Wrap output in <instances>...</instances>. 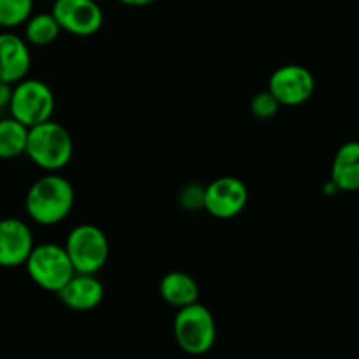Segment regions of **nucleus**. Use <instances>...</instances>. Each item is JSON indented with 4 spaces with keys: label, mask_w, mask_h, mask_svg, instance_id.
<instances>
[{
    "label": "nucleus",
    "mask_w": 359,
    "mask_h": 359,
    "mask_svg": "<svg viewBox=\"0 0 359 359\" xmlns=\"http://www.w3.org/2000/svg\"><path fill=\"white\" fill-rule=\"evenodd\" d=\"M203 191L205 188H200L198 184H189L181 191V203L186 209H203Z\"/></svg>",
    "instance_id": "6ab92c4d"
},
{
    "label": "nucleus",
    "mask_w": 359,
    "mask_h": 359,
    "mask_svg": "<svg viewBox=\"0 0 359 359\" xmlns=\"http://www.w3.org/2000/svg\"><path fill=\"white\" fill-rule=\"evenodd\" d=\"M28 139V126L13 116L0 118V160H13L25 154Z\"/></svg>",
    "instance_id": "2eb2a0df"
},
{
    "label": "nucleus",
    "mask_w": 359,
    "mask_h": 359,
    "mask_svg": "<svg viewBox=\"0 0 359 359\" xmlns=\"http://www.w3.org/2000/svg\"><path fill=\"white\" fill-rule=\"evenodd\" d=\"M172 332L179 349L189 356L207 354L217 339V326L212 312L198 302L177 309Z\"/></svg>",
    "instance_id": "7ed1b4c3"
},
{
    "label": "nucleus",
    "mask_w": 359,
    "mask_h": 359,
    "mask_svg": "<svg viewBox=\"0 0 359 359\" xmlns=\"http://www.w3.org/2000/svg\"><path fill=\"white\" fill-rule=\"evenodd\" d=\"M249 109H251L255 118L263 119V121H265V119H272L273 116L279 112L280 104L277 102V98L266 90V91H259V93H256L255 97H252Z\"/></svg>",
    "instance_id": "a211bd4d"
},
{
    "label": "nucleus",
    "mask_w": 359,
    "mask_h": 359,
    "mask_svg": "<svg viewBox=\"0 0 359 359\" xmlns=\"http://www.w3.org/2000/svg\"><path fill=\"white\" fill-rule=\"evenodd\" d=\"M34 235L30 226L18 217L0 219V266H23L34 249Z\"/></svg>",
    "instance_id": "9d476101"
},
{
    "label": "nucleus",
    "mask_w": 359,
    "mask_h": 359,
    "mask_svg": "<svg viewBox=\"0 0 359 359\" xmlns=\"http://www.w3.org/2000/svg\"><path fill=\"white\" fill-rule=\"evenodd\" d=\"M56 294L70 311L90 312L102 304L105 290L93 273H74Z\"/></svg>",
    "instance_id": "f8f14e48"
},
{
    "label": "nucleus",
    "mask_w": 359,
    "mask_h": 359,
    "mask_svg": "<svg viewBox=\"0 0 359 359\" xmlns=\"http://www.w3.org/2000/svg\"><path fill=\"white\" fill-rule=\"evenodd\" d=\"M332 179L339 191L356 193L359 191V142L342 144L337 149L332 163Z\"/></svg>",
    "instance_id": "ddd939ff"
},
{
    "label": "nucleus",
    "mask_w": 359,
    "mask_h": 359,
    "mask_svg": "<svg viewBox=\"0 0 359 359\" xmlns=\"http://www.w3.org/2000/svg\"><path fill=\"white\" fill-rule=\"evenodd\" d=\"M119 4H125V6L130 7H146L151 6V4L158 2V0H118Z\"/></svg>",
    "instance_id": "412c9836"
},
{
    "label": "nucleus",
    "mask_w": 359,
    "mask_h": 359,
    "mask_svg": "<svg viewBox=\"0 0 359 359\" xmlns=\"http://www.w3.org/2000/svg\"><path fill=\"white\" fill-rule=\"evenodd\" d=\"M158 290H160V297L163 298L165 304L174 309H182L186 305L195 304L200 298L198 283L193 279V276L181 272V270L165 273Z\"/></svg>",
    "instance_id": "4468645a"
},
{
    "label": "nucleus",
    "mask_w": 359,
    "mask_h": 359,
    "mask_svg": "<svg viewBox=\"0 0 359 359\" xmlns=\"http://www.w3.org/2000/svg\"><path fill=\"white\" fill-rule=\"evenodd\" d=\"M316 90V79L309 69L297 63L283 65L269 79V91L280 105L297 107L311 100Z\"/></svg>",
    "instance_id": "0eeeda50"
},
{
    "label": "nucleus",
    "mask_w": 359,
    "mask_h": 359,
    "mask_svg": "<svg viewBox=\"0 0 359 359\" xmlns=\"http://www.w3.org/2000/svg\"><path fill=\"white\" fill-rule=\"evenodd\" d=\"M325 193L326 195H337V193H339V188H337V184L332 179L328 181V184H325Z\"/></svg>",
    "instance_id": "4be33fe9"
},
{
    "label": "nucleus",
    "mask_w": 359,
    "mask_h": 359,
    "mask_svg": "<svg viewBox=\"0 0 359 359\" xmlns=\"http://www.w3.org/2000/svg\"><path fill=\"white\" fill-rule=\"evenodd\" d=\"M25 266L32 283L48 293H58L76 273L65 248L53 242L34 245Z\"/></svg>",
    "instance_id": "20e7f679"
},
{
    "label": "nucleus",
    "mask_w": 359,
    "mask_h": 359,
    "mask_svg": "<svg viewBox=\"0 0 359 359\" xmlns=\"http://www.w3.org/2000/svg\"><path fill=\"white\" fill-rule=\"evenodd\" d=\"M76 193L70 181L58 172H48L28 188L25 210L34 223L55 226L72 212Z\"/></svg>",
    "instance_id": "f257e3e1"
},
{
    "label": "nucleus",
    "mask_w": 359,
    "mask_h": 359,
    "mask_svg": "<svg viewBox=\"0 0 359 359\" xmlns=\"http://www.w3.org/2000/svg\"><path fill=\"white\" fill-rule=\"evenodd\" d=\"M58 21L51 13H39L25 21V41L32 46H49L60 37Z\"/></svg>",
    "instance_id": "dca6fc26"
},
{
    "label": "nucleus",
    "mask_w": 359,
    "mask_h": 359,
    "mask_svg": "<svg viewBox=\"0 0 359 359\" xmlns=\"http://www.w3.org/2000/svg\"><path fill=\"white\" fill-rule=\"evenodd\" d=\"M249 189L237 177H217L203 191V209L217 219L237 217L248 207Z\"/></svg>",
    "instance_id": "6e6552de"
},
{
    "label": "nucleus",
    "mask_w": 359,
    "mask_h": 359,
    "mask_svg": "<svg viewBox=\"0 0 359 359\" xmlns=\"http://www.w3.org/2000/svg\"><path fill=\"white\" fill-rule=\"evenodd\" d=\"M11 93H13V84L0 81V109L9 107Z\"/></svg>",
    "instance_id": "aec40b11"
},
{
    "label": "nucleus",
    "mask_w": 359,
    "mask_h": 359,
    "mask_svg": "<svg viewBox=\"0 0 359 359\" xmlns=\"http://www.w3.org/2000/svg\"><path fill=\"white\" fill-rule=\"evenodd\" d=\"M32 55L28 42L13 32L0 34V81L16 84L30 72Z\"/></svg>",
    "instance_id": "9b49d317"
},
{
    "label": "nucleus",
    "mask_w": 359,
    "mask_h": 359,
    "mask_svg": "<svg viewBox=\"0 0 359 359\" xmlns=\"http://www.w3.org/2000/svg\"><path fill=\"white\" fill-rule=\"evenodd\" d=\"M51 14L62 30L79 37L97 34L104 25V11L95 0H55Z\"/></svg>",
    "instance_id": "1a4fd4ad"
},
{
    "label": "nucleus",
    "mask_w": 359,
    "mask_h": 359,
    "mask_svg": "<svg viewBox=\"0 0 359 359\" xmlns=\"http://www.w3.org/2000/svg\"><path fill=\"white\" fill-rule=\"evenodd\" d=\"M55 105V93L44 81L25 77L13 86L7 109L14 119L30 128L51 119Z\"/></svg>",
    "instance_id": "423d86ee"
},
{
    "label": "nucleus",
    "mask_w": 359,
    "mask_h": 359,
    "mask_svg": "<svg viewBox=\"0 0 359 359\" xmlns=\"http://www.w3.org/2000/svg\"><path fill=\"white\" fill-rule=\"evenodd\" d=\"M65 251L72 262L76 273L97 276L109 262L111 248L109 238L98 226L90 223L77 224L70 230L65 241Z\"/></svg>",
    "instance_id": "39448f33"
},
{
    "label": "nucleus",
    "mask_w": 359,
    "mask_h": 359,
    "mask_svg": "<svg viewBox=\"0 0 359 359\" xmlns=\"http://www.w3.org/2000/svg\"><path fill=\"white\" fill-rule=\"evenodd\" d=\"M25 154L35 167L46 172H60L72 160L74 140L65 126L48 119L28 128Z\"/></svg>",
    "instance_id": "f03ea898"
},
{
    "label": "nucleus",
    "mask_w": 359,
    "mask_h": 359,
    "mask_svg": "<svg viewBox=\"0 0 359 359\" xmlns=\"http://www.w3.org/2000/svg\"><path fill=\"white\" fill-rule=\"evenodd\" d=\"M34 0H0V28H16L32 16Z\"/></svg>",
    "instance_id": "f3484780"
}]
</instances>
